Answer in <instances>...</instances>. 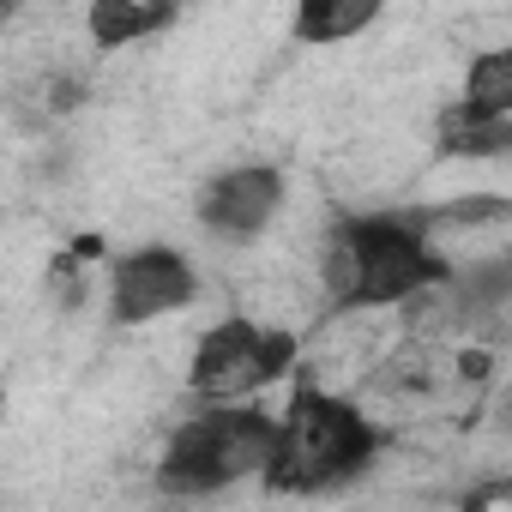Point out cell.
I'll return each instance as SVG.
<instances>
[{"label": "cell", "mask_w": 512, "mask_h": 512, "mask_svg": "<svg viewBox=\"0 0 512 512\" xmlns=\"http://www.w3.org/2000/svg\"><path fill=\"white\" fill-rule=\"evenodd\" d=\"M452 260L428 235L422 211H344L320 235V314H392L422 290H440Z\"/></svg>", "instance_id": "obj_1"}, {"label": "cell", "mask_w": 512, "mask_h": 512, "mask_svg": "<svg viewBox=\"0 0 512 512\" xmlns=\"http://www.w3.org/2000/svg\"><path fill=\"white\" fill-rule=\"evenodd\" d=\"M272 458V410L266 404H217L193 410L163 434L151 482L169 500H211L235 482H253Z\"/></svg>", "instance_id": "obj_3"}, {"label": "cell", "mask_w": 512, "mask_h": 512, "mask_svg": "<svg viewBox=\"0 0 512 512\" xmlns=\"http://www.w3.org/2000/svg\"><path fill=\"white\" fill-rule=\"evenodd\" d=\"M302 374V338L290 326H266L253 314H223L193 338L187 356V398L193 410L217 404H253L266 386H284Z\"/></svg>", "instance_id": "obj_4"}, {"label": "cell", "mask_w": 512, "mask_h": 512, "mask_svg": "<svg viewBox=\"0 0 512 512\" xmlns=\"http://www.w3.org/2000/svg\"><path fill=\"white\" fill-rule=\"evenodd\" d=\"M103 296H109V326H121V332L157 326L199 302V266L175 241H145V247H127L121 260H109Z\"/></svg>", "instance_id": "obj_5"}, {"label": "cell", "mask_w": 512, "mask_h": 512, "mask_svg": "<svg viewBox=\"0 0 512 512\" xmlns=\"http://www.w3.org/2000/svg\"><path fill=\"white\" fill-rule=\"evenodd\" d=\"M458 103L476 109V115H506L512 121V49H476L470 67H464Z\"/></svg>", "instance_id": "obj_10"}, {"label": "cell", "mask_w": 512, "mask_h": 512, "mask_svg": "<svg viewBox=\"0 0 512 512\" xmlns=\"http://www.w3.org/2000/svg\"><path fill=\"white\" fill-rule=\"evenodd\" d=\"M175 25V7L169 0H91L85 7V37L97 49H133V43H151Z\"/></svg>", "instance_id": "obj_7"}, {"label": "cell", "mask_w": 512, "mask_h": 512, "mask_svg": "<svg viewBox=\"0 0 512 512\" xmlns=\"http://www.w3.org/2000/svg\"><path fill=\"white\" fill-rule=\"evenodd\" d=\"M380 25V0H302L290 13V37L302 49H338Z\"/></svg>", "instance_id": "obj_8"}, {"label": "cell", "mask_w": 512, "mask_h": 512, "mask_svg": "<svg viewBox=\"0 0 512 512\" xmlns=\"http://www.w3.org/2000/svg\"><path fill=\"white\" fill-rule=\"evenodd\" d=\"M434 145H440V157L488 163V157H506L512 121H506V115H476V109H464V103L452 97V103L434 115Z\"/></svg>", "instance_id": "obj_9"}, {"label": "cell", "mask_w": 512, "mask_h": 512, "mask_svg": "<svg viewBox=\"0 0 512 512\" xmlns=\"http://www.w3.org/2000/svg\"><path fill=\"white\" fill-rule=\"evenodd\" d=\"M0 410H7V392H0Z\"/></svg>", "instance_id": "obj_11"}, {"label": "cell", "mask_w": 512, "mask_h": 512, "mask_svg": "<svg viewBox=\"0 0 512 512\" xmlns=\"http://www.w3.org/2000/svg\"><path fill=\"white\" fill-rule=\"evenodd\" d=\"M380 452H386V428L344 386L296 374L284 410H272V458H266L260 482L290 500L332 494V488L368 476Z\"/></svg>", "instance_id": "obj_2"}, {"label": "cell", "mask_w": 512, "mask_h": 512, "mask_svg": "<svg viewBox=\"0 0 512 512\" xmlns=\"http://www.w3.org/2000/svg\"><path fill=\"white\" fill-rule=\"evenodd\" d=\"M284 199H290V175L278 163H235L199 187L193 217L217 241H260L278 223Z\"/></svg>", "instance_id": "obj_6"}]
</instances>
